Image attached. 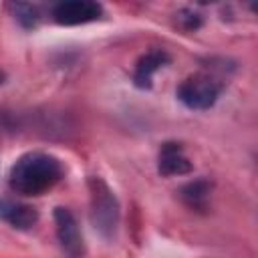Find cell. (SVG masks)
I'll list each match as a JSON object with an SVG mask.
<instances>
[{"label":"cell","instance_id":"cell-4","mask_svg":"<svg viewBox=\"0 0 258 258\" xmlns=\"http://www.w3.org/2000/svg\"><path fill=\"white\" fill-rule=\"evenodd\" d=\"M52 16L58 24H64V26L85 24L101 16V6L91 0H67L54 6Z\"/></svg>","mask_w":258,"mask_h":258},{"label":"cell","instance_id":"cell-3","mask_svg":"<svg viewBox=\"0 0 258 258\" xmlns=\"http://www.w3.org/2000/svg\"><path fill=\"white\" fill-rule=\"evenodd\" d=\"M222 93V85L204 73H196L181 81L177 87V99L189 109H210Z\"/></svg>","mask_w":258,"mask_h":258},{"label":"cell","instance_id":"cell-2","mask_svg":"<svg viewBox=\"0 0 258 258\" xmlns=\"http://www.w3.org/2000/svg\"><path fill=\"white\" fill-rule=\"evenodd\" d=\"M89 185H91V220H93L95 228L103 236L109 238L115 234L117 220H119L117 200L103 179L91 177Z\"/></svg>","mask_w":258,"mask_h":258},{"label":"cell","instance_id":"cell-9","mask_svg":"<svg viewBox=\"0 0 258 258\" xmlns=\"http://www.w3.org/2000/svg\"><path fill=\"white\" fill-rule=\"evenodd\" d=\"M181 198L187 202V206L191 208H204L206 200H208V183L206 181H194L187 183L181 189Z\"/></svg>","mask_w":258,"mask_h":258},{"label":"cell","instance_id":"cell-10","mask_svg":"<svg viewBox=\"0 0 258 258\" xmlns=\"http://www.w3.org/2000/svg\"><path fill=\"white\" fill-rule=\"evenodd\" d=\"M14 10H16V18H18L24 26H34V24H36L38 16H36V10H34L32 6H28V4H16Z\"/></svg>","mask_w":258,"mask_h":258},{"label":"cell","instance_id":"cell-6","mask_svg":"<svg viewBox=\"0 0 258 258\" xmlns=\"http://www.w3.org/2000/svg\"><path fill=\"white\" fill-rule=\"evenodd\" d=\"M157 169L161 175H183V173L191 171V161L183 155V149L179 143L167 141L159 149Z\"/></svg>","mask_w":258,"mask_h":258},{"label":"cell","instance_id":"cell-7","mask_svg":"<svg viewBox=\"0 0 258 258\" xmlns=\"http://www.w3.org/2000/svg\"><path fill=\"white\" fill-rule=\"evenodd\" d=\"M169 60V56L163 52V50H149L147 54H143L139 60H137V67H135V75H133V81L139 89H149L151 87V77L157 69H161L165 62Z\"/></svg>","mask_w":258,"mask_h":258},{"label":"cell","instance_id":"cell-1","mask_svg":"<svg viewBox=\"0 0 258 258\" xmlns=\"http://www.w3.org/2000/svg\"><path fill=\"white\" fill-rule=\"evenodd\" d=\"M60 177V163L46 153H26L10 169V187L22 196H40Z\"/></svg>","mask_w":258,"mask_h":258},{"label":"cell","instance_id":"cell-11","mask_svg":"<svg viewBox=\"0 0 258 258\" xmlns=\"http://www.w3.org/2000/svg\"><path fill=\"white\" fill-rule=\"evenodd\" d=\"M177 20L187 28V30H191V28H198L200 26V16L196 14V12H187V10H183L181 12V16H177Z\"/></svg>","mask_w":258,"mask_h":258},{"label":"cell","instance_id":"cell-5","mask_svg":"<svg viewBox=\"0 0 258 258\" xmlns=\"http://www.w3.org/2000/svg\"><path fill=\"white\" fill-rule=\"evenodd\" d=\"M54 224H56V238L64 248V252L73 258H79L83 254V238H81L75 216L67 208H56Z\"/></svg>","mask_w":258,"mask_h":258},{"label":"cell","instance_id":"cell-8","mask_svg":"<svg viewBox=\"0 0 258 258\" xmlns=\"http://www.w3.org/2000/svg\"><path fill=\"white\" fill-rule=\"evenodd\" d=\"M0 218L6 220L8 224H12L14 228L26 230L38 220V214L30 206L14 204V202H8V200H0Z\"/></svg>","mask_w":258,"mask_h":258}]
</instances>
